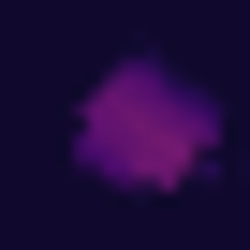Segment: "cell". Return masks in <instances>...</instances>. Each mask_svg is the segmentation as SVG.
Segmentation results:
<instances>
[{
  "mask_svg": "<svg viewBox=\"0 0 250 250\" xmlns=\"http://www.w3.org/2000/svg\"><path fill=\"white\" fill-rule=\"evenodd\" d=\"M59 162H74L88 191H118V206H177V191H206V177L235 162V103H221L191 59L133 44V59H103V74L59 103Z\"/></svg>",
  "mask_w": 250,
  "mask_h": 250,
  "instance_id": "obj_1",
  "label": "cell"
}]
</instances>
